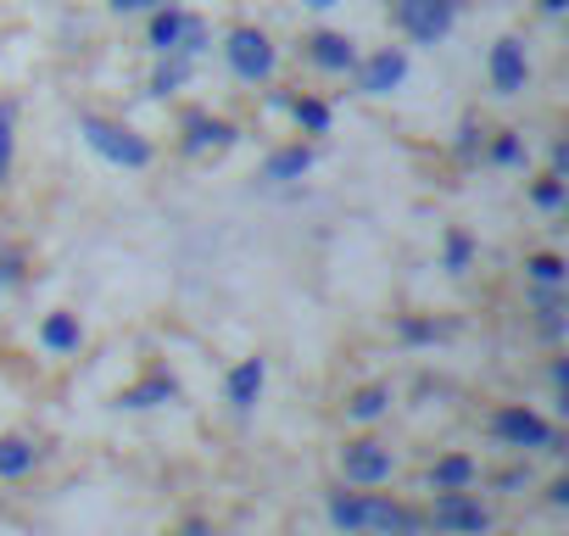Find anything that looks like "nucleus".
<instances>
[{
  "label": "nucleus",
  "instance_id": "obj_1",
  "mask_svg": "<svg viewBox=\"0 0 569 536\" xmlns=\"http://www.w3.org/2000/svg\"><path fill=\"white\" fill-rule=\"evenodd\" d=\"M391 12H397V23H402L408 40L436 46V40H447L452 23H458V0H397Z\"/></svg>",
  "mask_w": 569,
  "mask_h": 536
},
{
  "label": "nucleus",
  "instance_id": "obj_2",
  "mask_svg": "<svg viewBox=\"0 0 569 536\" xmlns=\"http://www.w3.org/2000/svg\"><path fill=\"white\" fill-rule=\"evenodd\" d=\"M79 129H84V140H90L107 162H118V168H146V162H151V146H146L140 135H129V129L107 123V118H84Z\"/></svg>",
  "mask_w": 569,
  "mask_h": 536
},
{
  "label": "nucleus",
  "instance_id": "obj_3",
  "mask_svg": "<svg viewBox=\"0 0 569 536\" xmlns=\"http://www.w3.org/2000/svg\"><path fill=\"white\" fill-rule=\"evenodd\" d=\"M223 57H229V68H234L240 79H251V85L273 73V46H268L262 29H234L229 46H223Z\"/></svg>",
  "mask_w": 569,
  "mask_h": 536
},
{
  "label": "nucleus",
  "instance_id": "obj_4",
  "mask_svg": "<svg viewBox=\"0 0 569 536\" xmlns=\"http://www.w3.org/2000/svg\"><path fill=\"white\" fill-rule=\"evenodd\" d=\"M341 469H347V480H358V486H380V480H391L397 458H391V447H380V441H347V447H341Z\"/></svg>",
  "mask_w": 569,
  "mask_h": 536
},
{
  "label": "nucleus",
  "instance_id": "obj_5",
  "mask_svg": "<svg viewBox=\"0 0 569 536\" xmlns=\"http://www.w3.org/2000/svg\"><path fill=\"white\" fill-rule=\"evenodd\" d=\"M497 436L513 441V447H552V453H558L552 425H547L541 414H530V408H502V414H497Z\"/></svg>",
  "mask_w": 569,
  "mask_h": 536
},
{
  "label": "nucleus",
  "instance_id": "obj_6",
  "mask_svg": "<svg viewBox=\"0 0 569 536\" xmlns=\"http://www.w3.org/2000/svg\"><path fill=\"white\" fill-rule=\"evenodd\" d=\"M430 519H436L441 530H463V536H480V530L491 525V514H486L475 497H463V492H441L436 508H430Z\"/></svg>",
  "mask_w": 569,
  "mask_h": 536
},
{
  "label": "nucleus",
  "instance_id": "obj_7",
  "mask_svg": "<svg viewBox=\"0 0 569 536\" xmlns=\"http://www.w3.org/2000/svg\"><path fill=\"white\" fill-rule=\"evenodd\" d=\"M525 79H530L525 46H519V40H497V46H491V85H497L502 96H519Z\"/></svg>",
  "mask_w": 569,
  "mask_h": 536
},
{
  "label": "nucleus",
  "instance_id": "obj_8",
  "mask_svg": "<svg viewBox=\"0 0 569 536\" xmlns=\"http://www.w3.org/2000/svg\"><path fill=\"white\" fill-rule=\"evenodd\" d=\"M402 79H408V57H402V51H380V57H369L363 73H358L363 96H391Z\"/></svg>",
  "mask_w": 569,
  "mask_h": 536
},
{
  "label": "nucleus",
  "instance_id": "obj_9",
  "mask_svg": "<svg viewBox=\"0 0 569 536\" xmlns=\"http://www.w3.org/2000/svg\"><path fill=\"white\" fill-rule=\"evenodd\" d=\"M363 530H386V536H419V519H413L402 503L363 497Z\"/></svg>",
  "mask_w": 569,
  "mask_h": 536
},
{
  "label": "nucleus",
  "instance_id": "obj_10",
  "mask_svg": "<svg viewBox=\"0 0 569 536\" xmlns=\"http://www.w3.org/2000/svg\"><path fill=\"white\" fill-rule=\"evenodd\" d=\"M308 57H313L319 68H330V73H352V68H358V51H352L347 34H313V40H308Z\"/></svg>",
  "mask_w": 569,
  "mask_h": 536
},
{
  "label": "nucleus",
  "instance_id": "obj_11",
  "mask_svg": "<svg viewBox=\"0 0 569 536\" xmlns=\"http://www.w3.org/2000/svg\"><path fill=\"white\" fill-rule=\"evenodd\" d=\"M262 380H268L262 358L234 364V375H229V403H234V408H251V403H257V391H262Z\"/></svg>",
  "mask_w": 569,
  "mask_h": 536
},
{
  "label": "nucleus",
  "instance_id": "obj_12",
  "mask_svg": "<svg viewBox=\"0 0 569 536\" xmlns=\"http://www.w3.org/2000/svg\"><path fill=\"white\" fill-rule=\"evenodd\" d=\"M229 140H234L229 123H212V118H201V112L184 118V146H190V151H201V146H229Z\"/></svg>",
  "mask_w": 569,
  "mask_h": 536
},
{
  "label": "nucleus",
  "instance_id": "obj_13",
  "mask_svg": "<svg viewBox=\"0 0 569 536\" xmlns=\"http://www.w3.org/2000/svg\"><path fill=\"white\" fill-rule=\"evenodd\" d=\"M40 336H46V347H51V353H79V341H84V330H79V319H73V314H51Z\"/></svg>",
  "mask_w": 569,
  "mask_h": 536
},
{
  "label": "nucleus",
  "instance_id": "obj_14",
  "mask_svg": "<svg viewBox=\"0 0 569 536\" xmlns=\"http://www.w3.org/2000/svg\"><path fill=\"white\" fill-rule=\"evenodd\" d=\"M436 492H463L469 480H475V458H463V453H452V458H441L436 464Z\"/></svg>",
  "mask_w": 569,
  "mask_h": 536
},
{
  "label": "nucleus",
  "instance_id": "obj_15",
  "mask_svg": "<svg viewBox=\"0 0 569 536\" xmlns=\"http://www.w3.org/2000/svg\"><path fill=\"white\" fill-rule=\"evenodd\" d=\"M23 469H34V441L7 436L0 441V475H23Z\"/></svg>",
  "mask_w": 569,
  "mask_h": 536
},
{
  "label": "nucleus",
  "instance_id": "obj_16",
  "mask_svg": "<svg viewBox=\"0 0 569 536\" xmlns=\"http://www.w3.org/2000/svg\"><path fill=\"white\" fill-rule=\"evenodd\" d=\"M313 168V151L308 146H291V151H279L273 162H268V179H302Z\"/></svg>",
  "mask_w": 569,
  "mask_h": 536
},
{
  "label": "nucleus",
  "instance_id": "obj_17",
  "mask_svg": "<svg viewBox=\"0 0 569 536\" xmlns=\"http://www.w3.org/2000/svg\"><path fill=\"white\" fill-rule=\"evenodd\" d=\"M179 29H184V12H173V7L157 12V18H151V46H157V51H173V46H179Z\"/></svg>",
  "mask_w": 569,
  "mask_h": 536
},
{
  "label": "nucleus",
  "instance_id": "obj_18",
  "mask_svg": "<svg viewBox=\"0 0 569 536\" xmlns=\"http://www.w3.org/2000/svg\"><path fill=\"white\" fill-rule=\"evenodd\" d=\"M291 112H297V123H302L308 135H325V129H330V107H325V101H313V96L291 101Z\"/></svg>",
  "mask_w": 569,
  "mask_h": 536
},
{
  "label": "nucleus",
  "instance_id": "obj_19",
  "mask_svg": "<svg viewBox=\"0 0 569 536\" xmlns=\"http://www.w3.org/2000/svg\"><path fill=\"white\" fill-rule=\"evenodd\" d=\"M386 403H391V391H386V386H369V391H358V397L347 403V414H352V419H380Z\"/></svg>",
  "mask_w": 569,
  "mask_h": 536
},
{
  "label": "nucleus",
  "instance_id": "obj_20",
  "mask_svg": "<svg viewBox=\"0 0 569 536\" xmlns=\"http://www.w3.org/2000/svg\"><path fill=\"white\" fill-rule=\"evenodd\" d=\"M173 391H179L173 380H146V386H134V391H129L123 403H129V408H151V403H168Z\"/></svg>",
  "mask_w": 569,
  "mask_h": 536
},
{
  "label": "nucleus",
  "instance_id": "obj_21",
  "mask_svg": "<svg viewBox=\"0 0 569 536\" xmlns=\"http://www.w3.org/2000/svg\"><path fill=\"white\" fill-rule=\"evenodd\" d=\"M330 519H336L341 530H363V497H336V503H330Z\"/></svg>",
  "mask_w": 569,
  "mask_h": 536
},
{
  "label": "nucleus",
  "instance_id": "obj_22",
  "mask_svg": "<svg viewBox=\"0 0 569 536\" xmlns=\"http://www.w3.org/2000/svg\"><path fill=\"white\" fill-rule=\"evenodd\" d=\"M179 57H196V51H207V23L201 18H184V29H179V46H173Z\"/></svg>",
  "mask_w": 569,
  "mask_h": 536
},
{
  "label": "nucleus",
  "instance_id": "obj_23",
  "mask_svg": "<svg viewBox=\"0 0 569 536\" xmlns=\"http://www.w3.org/2000/svg\"><path fill=\"white\" fill-rule=\"evenodd\" d=\"M12 173V107H0V185Z\"/></svg>",
  "mask_w": 569,
  "mask_h": 536
},
{
  "label": "nucleus",
  "instance_id": "obj_24",
  "mask_svg": "<svg viewBox=\"0 0 569 536\" xmlns=\"http://www.w3.org/2000/svg\"><path fill=\"white\" fill-rule=\"evenodd\" d=\"M525 268H530V280H541V286H558L563 280V262L558 257H530Z\"/></svg>",
  "mask_w": 569,
  "mask_h": 536
},
{
  "label": "nucleus",
  "instance_id": "obj_25",
  "mask_svg": "<svg viewBox=\"0 0 569 536\" xmlns=\"http://www.w3.org/2000/svg\"><path fill=\"white\" fill-rule=\"evenodd\" d=\"M491 157H497V162H525V140H519V135H497Z\"/></svg>",
  "mask_w": 569,
  "mask_h": 536
},
{
  "label": "nucleus",
  "instance_id": "obj_26",
  "mask_svg": "<svg viewBox=\"0 0 569 536\" xmlns=\"http://www.w3.org/2000/svg\"><path fill=\"white\" fill-rule=\"evenodd\" d=\"M447 268L458 275V268H469V235H452L447 240Z\"/></svg>",
  "mask_w": 569,
  "mask_h": 536
},
{
  "label": "nucleus",
  "instance_id": "obj_27",
  "mask_svg": "<svg viewBox=\"0 0 569 536\" xmlns=\"http://www.w3.org/2000/svg\"><path fill=\"white\" fill-rule=\"evenodd\" d=\"M558 201H563V179L552 173V179H541V185H536V207H558Z\"/></svg>",
  "mask_w": 569,
  "mask_h": 536
},
{
  "label": "nucleus",
  "instance_id": "obj_28",
  "mask_svg": "<svg viewBox=\"0 0 569 536\" xmlns=\"http://www.w3.org/2000/svg\"><path fill=\"white\" fill-rule=\"evenodd\" d=\"M179 79H184V62H168V68H157V79H151V85H157V96H168Z\"/></svg>",
  "mask_w": 569,
  "mask_h": 536
},
{
  "label": "nucleus",
  "instance_id": "obj_29",
  "mask_svg": "<svg viewBox=\"0 0 569 536\" xmlns=\"http://www.w3.org/2000/svg\"><path fill=\"white\" fill-rule=\"evenodd\" d=\"M140 7H157V0H112V12H140Z\"/></svg>",
  "mask_w": 569,
  "mask_h": 536
},
{
  "label": "nucleus",
  "instance_id": "obj_30",
  "mask_svg": "<svg viewBox=\"0 0 569 536\" xmlns=\"http://www.w3.org/2000/svg\"><path fill=\"white\" fill-rule=\"evenodd\" d=\"M563 7H569V0H541V12H552V18H558Z\"/></svg>",
  "mask_w": 569,
  "mask_h": 536
},
{
  "label": "nucleus",
  "instance_id": "obj_31",
  "mask_svg": "<svg viewBox=\"0 0 569 536\" xmlns=\"http://www.w3.org/2000/svg\"><path fill=\"white\" fill-rule=\"evenodd\" d=\"M184 536H207V525H201V519H190V525H184Z\"/></svg>",
  "mask_w": 569,
  "mask_h": 536
},
{
  "label": "nucleus",
  "instance_id": "obj_32",
  "mask_svg": "<svg viewBox=\"0 0 569 536\" xmlns=\"http://www.w3.org/2000/svg\"><path fill=\"white\" fill-rule=\"evenodd\" d=\"M308 7H336V0H308Z\"/></svg>",
  "mask_w": 569,
  "mask_h": 536
}]
</instances>
